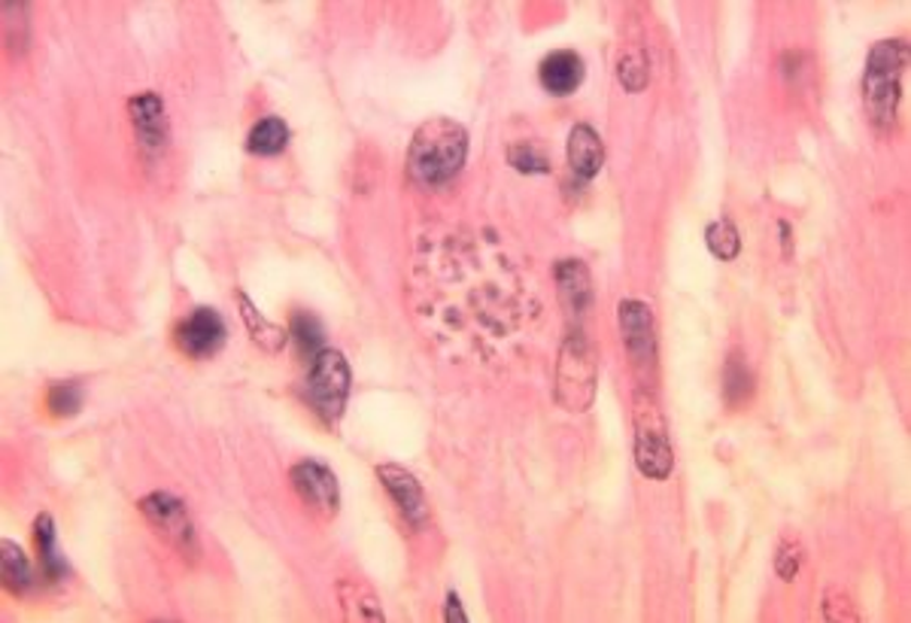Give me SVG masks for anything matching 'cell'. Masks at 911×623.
I'll return each instance as SVG.
<instances>
[{
  "label": "cell",
  "mask_w": 911,
  "mask_h": 623,
  "mask_svg": "<svg viewBox=\"0 0 911 623\" xmlns=\"http://www.w3.org/2000/svg\"><path fill=\"white\" fill-rule=\"evenodd\" d=\"M469 155V134L459 122L438 116L423 122L408 147V171L423 186H441L453 179Z\"/></svg>",
  "instance_id": "1"
},
{
  "label": "cell",
  "mask_w": 911,
  "mask_h": 623,
  "mask_svg": "<svg viewBox=\"0 0 911 623\" xmlns=\"http://www.w3.org/2000/svg\"><path fill=\"white\" fill-rule=\"evenodd\" d=\"M909 49L902 40H882L869 52L866 76H863V101L875 125H894L899 107V79L906 71Z\"/></svg>",
  "instance_id": "2"
},
{
  "label": "cell",
  "mask_w": 911,
  "mask_h": 623,
  "mask_svg": "<svg viewBox=\"0 0 911 623\" xmlns=\"http://www.w3.org/2000/svg\"><path fill=\"white\" fill-rule=\"evenodd\" d=\"M635 462H638V472L645 477H653V481H662V477L672 475V465H675V453H672V441H669V426H665V416H662L660 404L657 399L647 393V389H638L635 393Z\"/></svg>",
  "instance_id": "3"
},
{
  "label": "cell",
  "mask_w": 911,
  "mask_h": 623,
  "mask_svg": "<svg viewBox=\"0 0 911 623\" xmlns=\"http://www.w3.org/2000/svg\"><path fill=\"white\" fill-rule=\"evenodd\" d=\"M308 393L310 408L323 416L328 426H335L344 414V404L350 396V365L338 350H323L313 357L308 374Z\"/></svg>",
  "instance_id": "4"
},
{
  "label": "cell",
  "mask_w": 911,
  "mask_h": 623,
  "mask_svg": "<svg viewBox=\"0 0 911 623\" xmlns=\"http://www.w3.org/2000/svg\"><path fill=\"white\" fill-rule=\"evenodd\" d=\"M559 401L569 408V411H584L589 408V401L596 396V374H599V365H596V353H592V344L584 338V335H572L562 353H559Z\"/></svg>",
  "instance_id": "5"
},
{
  "label": "cell",
  "mask_w": 911,
  "mask_h": 623,
  "mask_svg": "<svg viewBox=\"0 0 911 623\" xmlns=\"http://www.w3.org/2000/svg\"><path fill=\"white\" fill-rule=\"evenodd\" d=\"M137 508H140L143 518L152 523V529L162 535V538H167L183 557L195 560V557L201 553V548H198V533H195V523H191L189 518V508L179 502L174 493H149V496H143V499L137 502Z\"/></svg>",
  "instance_id": "6"
},
{
  "label": "cell",
  "mask_w": 911,
  "mask_h": 623,
  "mask_svg": "<svg viewBox=\"0 0 911 623\" xmlns=\"http://www.w3.org/2000/svg\"><path fill=\"white\" fill-rule=\"evenodd\" d=\"M295 493L301 496V502L308 504L316 518H335L340 508V493H338V477L335 472L316 460H304L295 465L289 472Z\"/></svg>",
  "instance_id": "7"
},
{
  "label": "cell",
  "mask_w": 911,
  "mask_h": 623,
  "mask_svg": "<svg viewBox=\"0 0 911 623\" xmlns=\"http://www.w3.org/2000/svg\"><path fill=\"white\" fill-rule=\"evenodd\" d=\"M225 320L220 311L213 308H198L191 311L183 323L177 326V344L183 353H189L195 359H210L216 357L225 344Z\"/></svg>",
  "instance_id": "8"
},
{
  "label": "cell",
  "mask_w": 911,
  "mask_h": 623,
  "mask_svg": "<svg viewBox=\"0 0 911 623\" xmlns=\"http://www.w3.org/2000/svg\"><path fill=\"white\" fill-rule=\"evenodd\" d=\"M617 323L623 344L635 359L638 369L657 362V332H653V311L645 301H623L617 308Z\"/></svg>",
  "instance_id": "9"
},
{
  "label": "cell",
  "mask_w": 911,
  "mask_h": 623,
  "mask_svg": "<svg viewBox=\"0 0 911 623\" xmlns=\"http://www.w3.org/2000/svg\"><path fill=\"white\" fill-rule=\"evenodd\" d=\"M128 116H132L134 132H137V140L140 147L147 152H162L171 140V132H167V116H164V101L155 95V91H143V95H134L128 101Z\"/></svg>",
  "instance_id": "10"
},
{
  "label": "cell",
  "mask_w": 911,
  "mask_h": 623,
  "mask_svg": "<svg viewBox=\"0 0 911 623\" xmlns=\"http://www.w3.org/2000/svg\"><path fill=\"white\" fill-rule=\"evenodd\" d=\"M377 477H380L386 493L396 499L404 518L411 520V523H423L426 520V496H423V487L416 484V477L408 469H401V465H380Z\"/></svg>",
  "instance_id": "11"
},
{
  "label": "cell",
  "mask_w": 911,
  "mask_h": 623,
  "mask_svg": "<svg viewBox=\"0 0 911 623\" xmlns=\"http://www.w3.org/2000/svg\"><path fill=\"white\" fill-rule=\"evenodd\" d=\"M538 76H541V86L550 95H572L581 83H584V59L572 52V49H559V52H550L541 67H538Z\"/></svg>",
  "instance_id": "12"
},
{
  "label": "cell",
  "mask_w": 911,
  "mask_h": 623,
  "mask_svg": "<svg viewBox=\"0 0 911 623\" xmlns=\"http://www.w3.org/2000/svg\"><path fill=\"white\" fill-rule=\"evenodd\" d=\"M604 164L602 137L589 125H574L569 134V167L581 179H592Z\"/></svg>",
  "instance_id": "13"
},
{
  "label": "cell",
  "mask_w": 911,
  "mask_h": 623,
  "mask_svg": "<svg viewBox=\"0 0 911 623\" xmlns=\"http://www.w3.org/2000/svg\"><path fill=\"white\" fill-rule=\"evenodd\" d=\"M557 283H559V298L562 304L569 308L572 313H584L589 308V274L584 262L577 259H569V262H559L557 265Z\"/></svg>",
  "instance_id": "14"
},
{
  "label": "cell",
  "mask_w": 911,
  "mask_h": 623,
  "mask_svg": "<svg viewBox=\"0 0 911 623\" xmlns=\"http://www.w3.org/2000/svg\"><path fill=\"white\" fill-rule=\"evenodd\" d=\"M340 606H344V614L347 621H359V623H383V606L377 596L367 590L365 584L359 581H340L338 587Z\"/></svg>",
  "instance_id": "15"
},
{
  "label": "cell",
  "mask_w": 911,
  "mask_h": 623,
  "mask_svg": "<svg viewBox=\"0 0 911 623\" xmlns=\"http://www.w3.org/2000/svg\"><path fill=\"white\" fill-rule=\"evenodd\" d=\"M0 553H3V587L13 596H25L34 587V569H30L25 550L10 538H3Z\"/></svg>",
  "instance_id": "16"
},
{
  "label": "cell",
  "mask_w": 911,
  "mask_h": 623,
  "mask_svg": "<svg viewBox=\"0 0 911 623\" xmlns=\"http://www.w3.org/2000/svg\"><path fill=\"white\" fill-rule=\"evenodd\" d=\"M34 535H37V548H40L46 578L61 581L64 575H71V569H67L59 545H55V523H52L49 514H37V520H34Z\"/></svg>",
  "instance_id": "17"
},
{
  "label": "cell",
  "mask_w": 911,
  "mask_h": 623,
  "mask_svg": "<svg viewBox=\"0 0 911 623\" xmlns=\"http://www.w3.org/2000/svg\"><path fill=\"white\" fill-rule=\"evenodd\" d=\"M237 301H240L244 323H247V328H250L252 341L259 344V347H265L267 353H279V350L286 347V341H289V332H286V328L274 326V323H267V320H262V313L252 308V301L244 296V292L237 296Z\"/></svg>",
  "instance_id": "18"
},
{
  "label": "cell",
  "mask_w": 911,
  "mask_h": 623,
  "mask_svg": "<svg viewBox=\"0 0 911 623\" xmlns=\"http://www.w3.org/2000/svg\"><path fill=\"white\" fill-rule=\"evenodd\" d=\"M286 147H289V128L279 116H265L262 122H255L247 137V149L252 155H279Z\"/></svg>",
  "instance_id": "19"
},
{
  "label": "cell",
  "mask_w": 911,
  "mask_h": 623,
  "mask_svg": "<svg viewBox=\"0 0 911 623\" xmlns=\"http://www.w3.org/2000/svg\"><path fill=\"white\" fill-rule=\"evenodd\" d=\"M289 338H292L295 347H298L304 357H316V353H323L325 332H323V326H320V320H316V316H310V313H298V316H292Z\"/></svg>",
  "instance_id": "20"
},
{
  "label": "cell",
  "mask_w": 911,
  "mask_h": 623,
  "mask_svg": "<svg viewBox=\"0 0 911 623\" xmlns=\"http://www.w3.org/2000/svg\"><path fill=\"white\" fill-rule=\"evenodd\" d=\"M706 240L708 250L714 252L717 259H723V262H733L735 256H738V250H741L738 232H735V225L729 223V220H717V223L708 225Z\"/></svg>",
  "instance_id": "21"
},
{
  "label": "cell",
  "mask_w": 911,
  "mask_h": 623,
  "mask_svg": "<svg viewBox=\"0 0 911 623\" xmlns=\"http://www.w3.org/2000/svg\"><path fill=\"white\" fill-rule=\"evenodd\" d=\"M83 408V386L76 381L55 384L49 389V411L55 416H74Z\"/></svg>",
  "instance_id": "22"
},
{
  "label": "cell",
  "mask_w": 911,
  "mask_h": 623,
  "mask_svg": "<svg viewBox=\"0 0 911 623\" xmlns=\"http://www.w3.org/2000/svg\"><path fill=\"white\" fill-rule=\"evenodd\" d=\"M617 79L626 91H641L647 86L645 52H626L617 64Z\"/></svg>",
  "instance_id": "23"
},
{
  "label": "cell",
  "mask_w": 911,
  "mask_h": 623,
  "mask_svg": "<svg viewBox=\"0 0 911 623\" xmlns=\"http://www.w3.org/2000/svg\"><path fill=\"white\" fill-rule=\"evenodd\" d=\"M508 162L514 164L520 174H550L547 159L532 144H514L508 149Z\"/></svg>",
  "instance_id": "24"
},
{
  "label": "cell",
  "mask_w": 911,
  "mask_h": 623,
  "mask_svg": "<svg viewBox=\"0 0 911 623\" xmlns=\"http://www.w3.org/2000/svg\"><path fill=\"white\" fill-rule=\"evenodd\" d=\"M723 393L729 401H741L750 396V372L741 365V359L733 357L723 374Z\"/></svg>",
  "instance_id": "25"
},
{
  "label": "cell",
  "mask_w": 911,
  "mask_h": 623,
  "mask_svg": "<svg viewBox=\"0 0 911 623\" xmlns=\"http://www.w3.org/2000/svg\"><path fill=\"white\" fill-rule=\"evenodd\" d=\"M799 565H802V548H799L796 541H784L778 550V557H775V569H778V575L784 581L796 578Z\"/></svg>",
  "instance_id": "26"
},
{
  "label": "cell",
  "mask_w": 911,
  "mask_h": 623,
  "mask_svg": "<svg viewBox=\"0 0 911 623\" xmlns=\"http://www.w3.org/2000/svg\"><path fill=\"white\" fill-rule=\"evenodd\" d=\"M444 621H447V623H469V614L462 611V602H459V596H456V594L447 596V614H444Z\"/></svg>",
  "instance_id": "27"
}]
</instances>
